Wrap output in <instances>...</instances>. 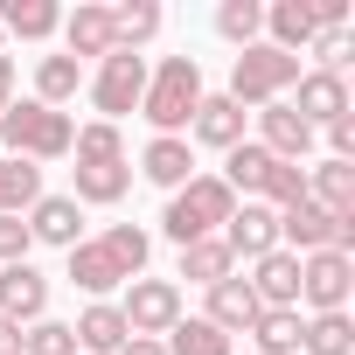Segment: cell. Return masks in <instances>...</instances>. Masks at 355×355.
<instances>
[{
    "label": "cell",
    "instance_id": "603a6c76",
    "mask_svg": "<svg viewBox=\"0 0 355 355\" xmlns=\"http://www.w3.org/2000/svg\"><path fill=\"white\" fill-rule=\"evenodd\" d=\"M35 202H42V167L0 153V216H21V209H35Z\"/></svg>",
    "mask_w": 355,
    "mask_h": 355
},
{
    "label": "cell",
    "instance_id": "8992f818",
    "mask_svg": "<svg viewBox=\"0 0 355 355\" xmlns=\"http://www.w3.org/2000/svg\"><path fill=\"white\" fill-rule=\"evenodd\" d=\"M119 313H125V327L139 341H160L174 320H182V286H174V279H132L125 300H119Z\"/></svg>",
    "mask_w": 355,
    "mask_h": 355
},
{
    "label": "cell",
    "instance_id": "ffe728a7",
    "mask_svg": "<svg viewBox=\"0 0 355 355\" xmlns=\"http://www.w3.org/2000/svg\"><path fill=\"white\" fill-rule=\"evenodd\" d=\"M265 28H272V49H286V56H300L320 28H313V0H272L265 8Z\"/></svg>",
    "mask_w": 355,
    "mask_h": 355
},
{
    "label": "cell",
    "instance_id": "4316f807",
    "mask_svg": "<svg viewBox=\"0 0 355 355\" xmlns=\"http://www.w3.org/2000/svg\"><path fill=\"white\" fill-rule=\"evenodd\" d=\"M244 334L258 341V355H300V306H265Z\"/></svg>",
    "mask_w": 355,
    "mask_h": 355
},
{
    "label": "cell",
    "instance_id": "4dcf8cb0",
    "mask_svg": "<svg viewBox=\"0 0 355 355\" xmlns=\"http://www.w3.org/2000/svg\"><path fill=\"white\" fill-rule=\"evenodd\" d=\"M230 272H237V258H230V244H223V237L182 244V279H196V286H216V279H230Z\"/></svg>",
    "mask_w": 355,
    "mask_h": 355
},
{
    "label": "cell",
    "instance_id": "60d3db41",
    "mask_svg": "<svg viewBox=\"0 0 355 355\" xmlns=\"http://www.w3.org/2000/svg\"><path fill=\"white\" fill-rule=\"evenodd\" d=\"M0 355H21V327L15 320H0Z\"/></svg>",
    "mask_w": 355,
    "mask_h": 355
},
{
    "label": "cell",
    "instance_id": "277c9868",
    "mask_svg": "<svg viewBox=\"0 0 355 355\" xmlns=\"http://www.w3.org/2000/svg\"><path fill=\"white\" fill-rule=\"evenodd\" d=\"M0 139H8L15 160H63L70 139H77V125H70V112H49V105L28 98V105L0 112Z\"/></svg>",
    "mask_w": 355,
    "mask_h": 355
},
{
    "label": "cell",
    "instance_id": "ba28073f",
    "mask_svg": "<svg viewBox=\"0 0 355 355\" xmlns=\"http://www.w3.org/2000/svg\"><path fill=\"white\" fill-rule=\"evenodd\" d=\"M293 91H300V98H286V105H293L313 132L355 112V105H348V77H334V70H300V84H293Z\"/></svg>",
    "mask_w": 355,
    "mask_h": 355
},
{
    "label": "cell",
    "instance_id": "5bb4252c",
    "mask_svg": "<svg viewBox=\"0 0 355 355\" xmlns=\"http://www.w3.org/2000/svg\"><path fill=\"white\" fill-rule=\"evenodd\" d=\"M244 286H251L258 306H300V258H293V251H272V258L251 265Z\"/></svg>",
    "mask_w": 355,
    "mask_h": 355
},
{
    "label": "cell",
    "instance_id": "44dd1931",
    "mask_svg": "<svg viewBox=\"0 0 355 355\" xmlns=\"http://www.w3.org/2000/svg\"><path fill=\"white\" fill-rule=\"evenodd\" d=\"M125 189H132V167H125V160H77V196H70V202H77V209H84V202H119Z\"/></svg>",
    "mask_w": 355,
    "mask_h": 355
},
{
    "label": "cell",
    "instance_id": "8fae6325",
    "mask_svg": "<svg viewBox=\"0 0 355 355\" xmlns=\"http://www.w3.org/2000/svg\"><path fill=\"white\" fill-rule=\"evenodd\" d=\"M216 237L230 244V258H251V265H258V258L279 251V216H272L265 202H244V209H230V223H223Z\"/></svg>",
    "mask_w": 355,
    "mask_h": 355
},
{
    "label": "cell",
    "instance_id": "b9f144b4",
    "mask_svg": "<svg viewBox=\"0 0 355 355\" xmlns=\"http://www.w3.org/2000/svg\"><path fill=\"white\" fill-rule=\"evenodd\" d=\"M119 355H167V348H160V341H139V334H132V341H125Z\"/></svg>",
    "mask_w": 355,
    "mask_h": 355
},
{
    "label": "cell",
    "instance_id": "9a60e30c",
    "mask_svg": "<svg viewBox=\"0 0 355 355\" xmlns=\"http://www.w3.org/2000/svg\"><path fill=\"white\" fill-rule=\"evenodd\" d=\"M70 334H77V348H84V355H119V348L132 341V327H125V313H119L112 300H91V306L77 313V327H70Z\"/></svg>",
    "mask_w": 355,
    "mask_h": 355
},
{
    "label": "cell",
    "instance_id": "836d02e7",
    "mask_svg": "<svg viewBox=\"0 0 355 355\" xmlns=\"http://www.w3.org/2000/svg\"><path fill=\"white\" fill-rule=\"evenodd\" d=\"M70 153H77V160H125V139H119V125H105V119H91V125H77V139H70Z\"/></svg>",
    "mask_w": 355,
    "mask_h": 355
},
{
    "label": "cell",
    "instance_id": "1f68e13d",
    "mask_svg": "<svg viewBox=\"0 0 355 355\" xmlns=\"http://www.w3.org/2000/svg\"><path fill=\"white\" fill-rule=\"evenodd\" d=\"M112 35H119V49L139 56L160 35V8H153V0H125V8H112Z\"/></svg>",
    "mask_w": 355,
    "mask_h": 355
},
{
    "label": "cell",
    "instance_id": "e575fe53",
    "mask_svg": "<svg viewBox=\"0 0 355 355\" xmlns=\"http://www.w3.org/2000/svg\"><path fill=\"white\" fill-rule=\"evenodd\" d=\"M21 355H77V334L63 320H35V327H21Z\"/></svg>",
    "mask_w": 355,
    "mask_h": 355
},
{
    "label": "cell",
    "instance_id": "83f0119b",
    "mask_svg": "<svg viewBox=\"0 0 355 355\" xmlns=\"http://www.w3.org/2000/svg\"><path fill=\"white\" fill-rule=\"evenodd\" d=\"M300 355H355V320H348V313H313V320H300Z\"/></svg>",
    "mask_w": 355,
    "mask_h": 355
},
{
    "label": "cell",
    "instance_id": "5b68a950",
    "mask_svg": "<svg viewBox=\"0 0 355 355\" xmlns=\"http://www.w3.org/2000/svg\"><path fill=\"white\" fill-rule=\"evenodd\" d=\"M139 98H146V56L112 49V56L98 63V77H91V105L105 112V125H119L125 112H139Z\"/></svg>",
    "mask_w": 355,
    "mask_h": 355
},
{
    "label": "cell",
    "instance_id": "cb8c5ba5",
    "mask_svg": "<svg viewBox=\"0 0 355 355\" xmlns=\"http://www.w3.org/2000/svg\"><path fill=\"white\" fill-rule=\"evenodd\" d=\"M98 244H105V258L119 265V279H125V286H132V279H146V258H153V237H146L139 223H112V230H105Z\"/></svg>",
    "mask_w": 355,
    "mask_h": 355
},
{
    "label": "cell",
    "instance_id": "d6986e66",
    "mask_svg": "<svg viewBox=\"0 0 355 355\" xmlns=\"http://www.w3.org/2000/svg\"><path fill=\"white\" fill-rule=\"evenodd\" d=\"M258 313H265V306H258V300H251V286H244V279H237V272H230V279H216V286H209V313H202V320H209V327H223V334H244V327H251V320H258Z\"/></svg>",
    "mask_w": 355,
    "mask_h": 355
},
{
    "label": "cell",
    "instance_id": "f35d334b",
    "mask_svg": "<svg viewBox=\"0 0 355 355\" xmlns=\"http://www.w3.org/2000/svg\"><path fill=\"white\" fill-rule=\"evenodd\" d=\"M320 132H327V160H355V112L334 119V125H320Z\"/></svg>",
    "mask_w": 355,
    "mask_h": 355
},
{
    "label": "cell",
    "instance_id": "2e32d148",
    "mask_svg": "<svg viewBox=\"0 0 355 355\" xmlns=\"http://www.w3.org/2000/svg\"><path fill=\"white\" fill-rule=\"evenodd\" d=\"M119 49V35H112V8H77V15H63V56H112Z\"/></svg>",
    "mask_w": 355,
    "mask_h": 355
},
{
    "label": "cell",
    "instance_id": "3957f363",
    "mask_svg": "<svg viewBox=\"0 0 355 355\" xmlns=\"http://www.w3.org/2000/svg\"><path fill=\"white\" fill-rule=\"evenodd\" d=\"M293 84H300V56H286V49H272V42H251V49H237V63H230V91H223V98L265 112V105H279Z\"/></svg>",
    "mask_w": 355,
    "mask_h": 355
},
{
    "label": "cell",
    "instance_id": "6da1fadb",
    "mask_svg": "<svg viewBox=\"0 0 355 355\" xmlns=\"http://www.w3.org/2000/svg\"><path fill=\"white\" fill-rule=\"evenodd\" d=\"M202 98H209V91H202V63H196V56H167L160 70H146L139 119L153 125V139H182Z\"/></svg>",
    "mask_w": 355,
    "mask_h": 355
},
{
    "label": "cell",
    "instance_id": "4fadbf2b",
    "mask_svg": "<svg viewBox=\"0 0 355 355\" xmlns=\"http://www.w3.org/2000/svg\"><path fill=\"white\" fill-rule=\"evenodd\" d=\"M139 174H146V182L153 189H189L196 182V146L189 139H146V153H139Z\"/></svg>",
    "mask_w": 355,
    "mask_h": 355
},
{
    "label": "cell",
    "instance_id": "d590c367",
    "mask_svg": "<svg viewBox=\"0 0 355 355\" xmlns=\"http://www.w3.org/2000/svg\"><path fill=\"white\" fill-rule=\"evenodd\" d=\"M300 196H306V167H293V160H279L258 202H265V209H286V202H300Z\"/></svg>",
    "mask_w": 355,
    "mask_h": 355
},
{
    "label": "cell",
    "instance_id": "9c48e42d",
    "mask_svg": "<svg viewBox=\"0 0 355 355\" xmlns=\"http://www.w3.org/2000/svg\"><path fill=\"white\" fill-rule=\"evenodd\" d=\"M0 320H15V327L49 320V279L35 265H0Z\"/></svg>",
    "mask_w": 355,
    "mask_h": 355
},
{
    "label": "cell",
    "instance_id": "f1b7e54d",
    "mask_svg": "<svg viewBox=\"0 0 355 355\" xmlns=\"http://www.w3.org/2000/svg\"><path fill=\"white\" fill-rule=\"evenodd\" d=\"M160 348H167V355H237V341H230L223 327H209L202 313H196V320H174Z\"/></svg>",
    "mask_w": 355,
    "mask_h": 355
},
{
    "label": "cell",
    "instance_id": "ac0fdd59",
    "mask_svg": "<svg viewBox=\"0 0 355 355\" xmlns=\"http://www.w3.org/2000/svg\"><path fill=\"white\" fill-rule=\"evenodd\" d=\"M306 202H320L327 216H355V160H320V167H306Z\"/></svg>",
    "mask_w": 355,
    "mask_h": 355
},
{
    "label": "cell",
    "instance_id": "ab89813d",
    "mask_svg": "<svg viewBox=\"0 0 355 355\" xmlns=\"http://www.w3.org/2000/svg\"><path fill=\"white\" fill-rule=\"evenodd\" d=\"M8 105H15V63L0 56V112H8Z\"/></svg>",
    "mask_w": 355,
    "mask_h": 355
},
{
    "label": "cell",
    "instance_id": "8d00e7d4",
    "mask_svg": "<svg viewBox=\"0 0 355 355\" xmlns=\"http://www.w3.org/2000/svg\"><path fill=\"white\" fill-rule=\"evenodd\" d=\"M28 251H35L28 223L21 216H0V265H28Z\"/></svg>",
    "mask_w": 355,
    "mask_h": 355
},
{
    "label": "cell",
    "instance_id": "d6a6232c",
    "mask_svg": "<svg viewBox=\"0 0 355 355\" xmlns=\"http://www.w3.org/2000/svg\"><path fill=\"white\" fill-rule=\"evenodd\" d=\"M258 28H265V8H258V0H223V8H216V35H223V42L251 49Z\"/></svg>",
    "mask_w": 355,
    "mask_h": 355
},
{
    "label": "cell",
    "instance_id": "7402d4cb",
    "mask_svg": "<svg viewBox=\"0 0 355 355\" xmlns=\"http://www.w3.org/2000/svg\"><path fill=\"white\" fill-rule=\"evenodd\" d=\"M272 167H279V160H272V153H265L258 139H244V146H230V167H223V189H230V196L244 189V202H258V196H265V182H272Z\"/></svg>",
    "mask_w": 355,
    "mask_h": 355
},
{
    "label": "cell",
    "instance_id": "d4e9b609",
    "mask_svg": "<svg viewBox=\"0 0 355 355\" xmlns=\"http://www.w3.org/2000/svg\"><path fill=\"white\" fill-rule=\"evenodd\" d=\"M77 84H84V63H77V56H42V63H35V105L63 112V105L77 98Z\"/></svg>",
    "mask_w": 355,
    "mask_h": 355
},
{
    "label": "cell",
    "instance_id": "74e56055",
    "mask_svg": "<svg viewBox=\"0 0 355 355\" xmlns=\"http://www.w3.org/2000/svg\"><path fill=\"white\" fill-rule=\"evenodd\" d=\"M306 49L320 56V70H334V77H341V63H348V28H320Z\"/></svg>",
    "mask_w": 355,
    "mask_h": 355
},
{
    "label": "cell",
    "instance_id": "30bf717a",
    "mask_svg": "<svg viewBox=\"0 0 355 355\" xmlns=\"http://www.w3.org/2000/svg\"><path fill=\"white\" fill-rule=\"evenodd\" d=\"M258 146H265L272 160H293V167H300V160L313 153V125L279 98V105H265V112H258Z\"/></svg>",
    "mask_w": 355,
    "mask_h": 355
},
{
    "label": "cell",
    "instance_id": "f546056e",
    "mask_svg": "<svg viewBox=\"0 0 355 355\" xmlns=\"http://www.w3.org/2000/svg\"><path fill=\"white\" fill-rule=\"evenodd\" d=\"M0 21H8L21 42H49V35L63 28V8H56V0H8V8H0Z\"/></svg>",
    "mask_w": 355,
    "mask_h": 355
},
{
    "label": "cell",
    "instance_id": "7c38bea8",
    "mask_svg": "<svg viewBox=\"0 0 355 355\" xmlns=\"http://www.w3.org/2000/svg\"><path fill=\"white\" fill-rule=\"evenodd\" d=\"M28 237H35V244H56V251H77V244H84V209H77L70 196H42V202L28 209Z\"/></svg>",
    "mask_w": 355,
    "mask_h": 355
},
{
    "label": "cell",
    "instance_id": "52a82bcc",
    "mask_svg": "<svg viewBox=\"0 0 355 355\" xmlns=\"http://www.w3.org/2000/svg\"><path fill=\"white\" fill-rule=\"evenodd\" d=\"M348 286H355V258H341V251L300 258V300L313 313H348Z\"/></svg>",
    "mask_w": 355,
    "mask_h": 355
},
{
    "label": "cell",
    "instance_id": "7a4b0ae2",
    "mask_svg": "<svg viewBox=\"0 0 355 355\" xmlns=\"http://www.w3.org/2000/svg\"><path fill=\"white\" fill-rule=\"evenodd\" d=\"M230 209H237V196L223 189V174H196L189 189H174V196H167L160 230H167L174 244H202V237H216V230L230 223Z\"/></svg>",
    "mask_w": 355,
    "mask_h": 355
},
{
    "label": "cell",
    "instance_id": "e0dca14e",
    "mask_svg": "<svg viewBox=\"0 0 355 355\" xmlns=\"http://www.w3.org/2000/svg\"><path fill=\"white\" fill-rule=\"evenodd\" d=\"M189 125H196V139H202V146H216V153L244 146V105H237V98H223V91H216V98H202Z\"/></svg>",
    "mask_w": 355,
    "mask_h": 355
},
{
    "label": "cell",
    "instance_id": "484cf974",
    "mask_svg": "<svg viewBox=\"0 0 355 355\" xmlns=\"http://www.w3.org/2000/svg\"><path fill=\"white\" fill-rule=\"evenodd\" d=\"M70 286H77V293H91V300H105V293H112V286H125V279H119V265L105 258V244L91 237V244H77V251H70Z\"/></svg>",
    "mask_w": 355,
    "mask_h": 355
}]
</instances>
